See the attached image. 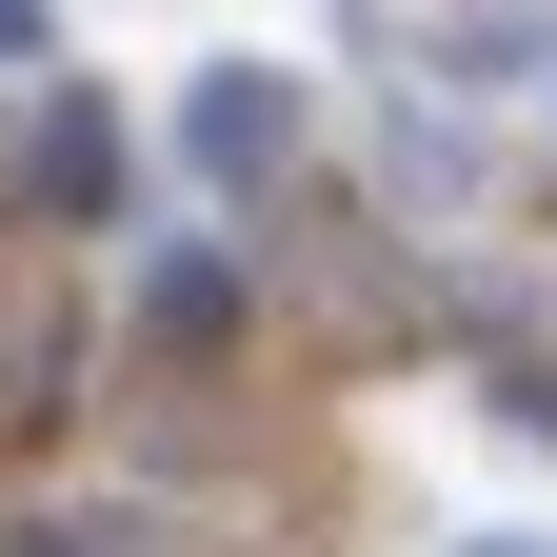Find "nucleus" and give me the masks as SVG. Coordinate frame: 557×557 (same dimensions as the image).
<instances>
[{
    "mask_svg": "<svg viewBox=\"0 0 557 557\" xmlns=\"http://www.w3.org/2000/svg\"><path fill=\"white\" fill-rule=\"evenodd\" d=\"M180 160L220 199H259L278 160H299V81H278V60H199V81H180Z\"/></svg>",
    "mask_w": 557,
    "mask_h": 557,
    "instance_id": "nucleus-1",
    "label": "nucleus"
},
{
    "mask_svg": "<svg viewBox=\"0 0 557 557\" xmlns=\"http://www.w3.org/2000/svg\"><path fill=\"white\" fill-rule=\"evenodd\" d=\"M0 418H60V278H0Z\"/></svg>",
    "mask_w": 557,
    "mask_h": 557,
    "instance_id": "nucleus-2",
    "label": "nucleus"
},
{
    "mask_svg": "<svg viewBox=\"0 0 557 557\" xmlns=\"http://www.w3.org/2000/svg\"><path fill=\"white\" fill-rule=\"evenodd\" d=\"M21 557H160V537H139V518H40Z\"/></svg>",
    "mask_w": 557,
    "mask_h": 557,
    "instance_id": "nucleus-3",
    "label": "nucleus"
},
{
    "mask_svg": "<svg viewBox=\"0 0 557 557\" xmlns=\"http://www.w3.org/2000/svg\"><path fill=\"white\" fill-rule=\"evenodd\" d=\"M21 40H40V0H0V60H21Z\"/></svg>",
    "mask_w": 557,
    "mask_h": 557,
    "instance_id": "nucleus-4",
    "label": "nucleus"
},
{
    "mask_svg": "<svg viewBox=\"0 0 557 557\" xmlns=\"http://www.w3.org/2000/svg\"><path fill=\"white\" fill-rule=\"evenodd\" d=\"M458 557H557V537H458Z\"/></svg>",
    "mask_w": 557,
    "mask_h": 557,
    "instance_id": "nucleus-5",
    "label": "nucleus"
}]
</instances>
